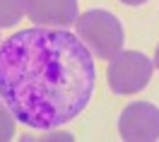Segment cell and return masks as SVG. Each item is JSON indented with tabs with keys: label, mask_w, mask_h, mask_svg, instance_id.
<instances>
[{
	"label": "cell",
	"mask_w": 159,
	"mask_h": 142,
	"mask_svg": "<svg viewBox=\"0 0 159 142\" xmlns=\"http://www.w3.org/2000/svg\"><path fill=\"white\" fill-rule=\"evenodd\" d=\"M123 5H142V2H147V0H120Z\"/></svg>",
	"instance_id": "obj_8"
},
{
	"label": "cell",
	"mask_w": 159,
	"mask_h": 142,
	"mask_svg": "<svg viewBox=\"0 0 159 142\" xmlns=\"http://www.w3.org/2000/svg\"><path fill=\"white\" fill-rule=\"evenodd\" d=\"M77 34L82 43L89 48L97 58L111 60L118 51H123V24L109 10H87L77 17Z\"/></svg>",
	"instance_id": "obj_2"
},
{
	"label": "cell",
	"mask_w": 159,
	"mask_h": 142,
	"mask_svg": "<svg viewBox=\"0 0 159 142\" xmlns=\"http://www.w3.org/2000/svg\"><path fill=\"white\" fill-rule=\"evenodd\" d=\"M97 84L92 51L68 29L31 27L0 43V99L34 130H53L87 109Z\"/></svg>",
	"instance_id": "obj_1"
},
{
	"label": "cell",
	"mask_w": 159,
	"mask_h": 142,
	"mask_svg": "<svg viewBox=\"0 0 159 142\" xmlns=\"http://www.w3.org/2000/svg\"><path fill=\"white\" fill-rule=\"evenodd\" d=\"M15 137V116L7 109V104L0 99V142H7Z\"/></svg>",
	"instance_id": "obj_7"
},
{
	"label": "cell",
	"mask_w": 159,
	"mask_h": 142,
	"mask_svg": "<svg viewBox=\"0 0 159 142\" xmlns=\"http://www.w3.org/2000/svg\"><path fill=\"white\" fill-rule=\"evenodd\" d=\"M27 12V0H0V27H15Z\"/></svg>",
	"instance_id": "obj_6"
},
{
	"label": "cell",
	"mask_w": 159,
	"mask_h": 142,
	"mask_svg": "<svg viewBox=\"0 0 159 142\" xmlns=\"http://www.w3.org/2000/svg\"><path fill=\"white\" fill-rule=\"evenodd\" d=\"M154 70V60H149L145 53L140 51H118L109 60L106 68V80L113 94L128 96L138 94L149 84Z\"/></svg>",
	"instance_id": "obj_3"
},
{
	"label": "cell",
	"mask_w": 159,
	"mask_h": 142,
	"mask_svg": "<svg viewBox=\"0 0 159 142\" xmlns=\"http://www.w3.org/2000/svg\"><path fill=\"white\" fill-rule=\"evenodd\" d=\"M27 15L36 27L65 29L77 22V0H27Z\"/></svg>",
	"instance_id": "obj_5"
},
{
	"label": "cell",
	"mask_w": 159,
	"mask_h": 142,
	"mask_svg": "<svg viewBox=\"0 0 159 142\" xmlns=\"http://www.w3.org/2000/svg\"><path fill=\"white\" fill-rule=\"evenodd\" d=\"M154 65H157V70H159V46H157V55H154Z\"/></svg>",
	"instance_id": "obj_9"
},
{
	"label": "cell",
	"mask_w": 159,
	"mask_h": 142,
	"mask_svg": "<svg viewBox=\"0 0 159 142\" xmlns=\"http://www.w3.org/2000/svg\"><path fill=\"white\" fill-rule=\"evenodd\" d=\"M118 132L128 142H157L159 140V109L149 101L128 104L120 111Z\"/></svg>",
	"instance_id": "obj_4"
}]
</instances>
